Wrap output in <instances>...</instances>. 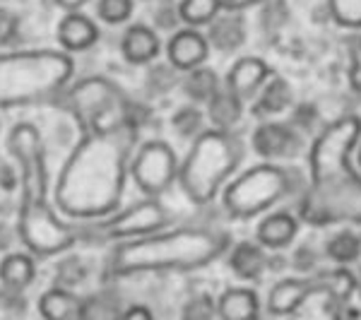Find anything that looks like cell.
<instances>
[{
  "instance_id": "1",
  "label": "cell",
  "mask_w": 361,
  "mask_h": 320,
  "mask_svg": "<svg viewBox=\"0 0 361 320\" xmlns=\"http://www.w3.org/2000/svg\"><path fill=\"white\" fill-rule=\"evenodd\" d=\"M8 147L20 164L22 205L20 236L37 255H54L75 241V231L61 224L46 200V164L42 135L32 123H17L8 137Z\"/></svg>"
},
{
  "instance_id": "2",
  "label": "cell",
  "mask_w": 361,
  "mask_h": 320,
  "mask_svg": "<svg viewBox=\"0 0 361 320\" xmlns=\"http://www.w3.org/2000/svg\"><path fill=\"white\" fill-rule=\"evenodd\" d=\"M123 154L106 135L94 137L78 152L63 178V207L73 214H102L118 202Z\"/></svg>"
},
{
  "instance_id": "3",
  "label": "cell",
  "mask_w": 361,
  "mask_h": 320,
  "mask_svg": "<svg viewBox=\"0 0 361 320\" xmlns=\"http://www.w3.org/2000/svg\"><path fill=\"white\" fill-rule=\"evenodd\" d=\"M222 248L217 236L207 231H176L171 236L128 243L114 253L116 272L164 270V267H197L214 258Z\"/></svg>"
},
{
  "instance_id": "4",
  "label": "cell",
  "mask_w": 361,
  "mask_h": 320,
  "mask_svg": "<svg viewBox=\"0 0 361 320\" xmlns=\"http://www.w3.org/2000/svg\"><path fill=\"white\" fill-rule=\"evenodd\" d=\"M70 61L58 54H22L0 58V104L42 99L68 80Z\"/></svg>"
},
{
  "instance_id": "5",
  "label": "cell",
  "mask_w": 361,
  "mask_h": 320,
  "mask_svg": "<svg viewBox=\"0 0 361 320\" xmlns=\"http://www.w3.org/2000/svg\"><path fill=\"white\" fill-rule=\"evenodd\" d=\"M238 152L224 133H205L195 140L188 159L180 171V183L185 193L195 202H207L214 195L217 185L224 181L236 166Z\"/></svg>"
},
{
  "instance_id": "6",
  "label": "cell",
  "mask_w": 361,
  "mask_h": 320,
  "mask_svg": "<svg viewBox=\"0 0 361 320\" xmlns=\"http://www.w3.org/2000/svg\"><path fill=\"white\" fill-rule=\"evenodd\" d=\"M287 173L275 166H255L226 190V207L238 217H250L287 193Z\"/></svg>"
},
{
  "instance_id": "7",
  "label": "cell",
  "mask_w": 361,
  "mask_h": 320,
  "mask_svg": "<svg viewBox=\"0 0 361 320\" xmlns=\"http://www.w3.org/2000/svg\"><path fill=\"white\" fill-rule=\"evenodd\" d=\"M137 188L147 195H161L178 173V161L166 142H147L140 147L130 166Z\"/></svg>"
},
{
  "instance_id": "8",
  "label": "cell",
  "mask_w": 361,
  "mask_h": 320,
  "mask_svg": "<svg viewBox=\"0 0 361 320\" xmlns=\"http://www.w3.org/2000/svg\"><path fill=\"white\" fill-rule=\"evenodd\" d=\"M166 224V212L157 200H145L140 205L126 209V212L116 214L106 224H102L99 234L106 238H130L154 231Z\"/></svg>"
},
{
  "instance_id": "9",
  "label": "cell",
  "mask_w": 361,
  "mask_h": 320,
  "mask_svg": "<svg viewBox=\"0 0 361 320\" xmlns=\"http://www.w3.org/2000/svg\"><path fill=\"white\" fill-rule=\"evenodd\" d=\"M253 147L260 156H294L301 147V137L296 135L294 128L282 123H267L260 125L253 135Z\"/></svg>"
},
{
  "instance_id": "10",
  "label": "cell",
  "mask_w": 361,
  "mask_h": 320,
  "mask_svg": "<svg viewBox=\"0 0 361 320\" xmlns=\"http://www.w3.org/2000/svg\"><path fill=\"white\" fill-rule=\"evenodd\" d=\"M209 44L202 34L193 29H183L176 32L169 42V61L176 70H193L207 61Z\"/></svg>"
},
{
  "instance_id": "11",
  "label": "cell",
  "mask_w": 361,
  "mask_h": 320,
  "mask_svg": "<svg viewBox=\"0 0 361 320\" xmlns=\"http://www.w3.org/2000/svg\"><path fill=\"white\" fill-rule=\"evenodd\" d=\"M270 70L258 58H241L234 68H231L229 78H226V90H231L241 99H250L258 92V87L265 82Z\"/></svg>"
},
{
  "instance_id": "12",
  "label": "cell",
  "mask_w": 361,
  "mask_h": 320,
  "mask_svg": "<svg viewBox=\"0 0 361 320\" xmlns=\"http://www.w3.org/2000/svg\"><path fill=\"white\" fill-rule=\"evenodd\" d=\"M99 39V27L82 13H68L58 25V42L68 51H85Z\"/></svg>"
},
{
  "instance_id": "13",
  "label": "cell",
  "mask_w": 361,
  "mask_h": 320,
  "mask_svg": "<svg viewBox=\"0 0 361 320\" xmlns=\"http://www.w3.org/2000/svg\"><path fill=\"white\" fill-rule=\"evenodd\" d=\"M121 51H123L126 61L133 66H145V63L154 61L159 54V37L154 34V29L135 25L123 34L121 42Z\"/></svg>"
},
{
  "instance_id": "14",
  "label": "cell",
  "mask_w": 361,
  "mask_h": 320,
  "mask_svg": "<svg viewBox=\"0 0 361 320\" xmlns=\"http://www.w3.org/2000/svg\"><path fill=\"white\" fill-rule=\"evenodd\" d=\"M246 39V27H243V17L236 13L214 17L209 22L207 44L214 46L217 51H234Z\"/></svg>"
},
{
  "instance_id": "15",
  "label": "cell",
  "mask_w": 361,
  "mask_h": 320,
  "mask_svg": "<svg viewBox=\"0 0 361 320\" xmlns=\"http://www.w3.org/2000/svg\"><path fill=\"white\" fill-rule=\"evenodd\" d=\"M39 311L49 320H75L85 318V306L78 296H73L68 289H51L39 301Z\"/></svg>"
},
{
  "instance_id": "16",
  "label": "cell",
  "mask_w": 361,
  "mask_h": 320,
  "mask_svg": "<svg viewBox=\"0 0 361 320\" xmlns=\"http://www.w3.org/2000/svg\"><path fill=\"white\" fill-rule=\"evenodd\" d=\"M34 275H37L34 260L25 253H13L0 263V282L13 292L27 289L34 282Z\"/></svg>"
},
{
  "instance_id": "17",
  "label": "cell",
  "mask_w": 361,
  "mask_h": 320,
  "mask_svg": "<svg viewBox=\"0 0 361 320\" xmlns=\"http://www.w3.org/2000/svg\"><path fill=\"white\" fill-rule=\"evenodd\" d=\"M311 292V284L301 282V279H287V282H279L275 289L267 296V306L272 313H289L296 306L304 304L306 294Z\"/></svg>"
},
{
  "instance_id": "18",
  "label": "cell",
  "mask_w": 361,
  "mask_h": 320,
  "mask_svg": "<svg viewBox=\"0 0 361 320\" xmlns=\"http://www.w3.org/2000/svg\"><path fill=\"white\" fill-rule=\"evenodd\" d=\"M229 265L238 277L255 279L263 275L267 258H265V253L260 251V246H255V243H238L234 251H231Z\"/></svg>"
},
{
  "instance_id": "19",
  "label": "cell",
  "mask_w": 361,
  "mask_h": 320,
  "mask_svg": "<svg viewBox=\"0 0 361 320\" xmlns=\"http://www.w3.org/2000/svg\"><path fill=\"white\" fill-rule=\"evenodd\" d=\"M219 316L226 320L258 316V296L250 292V289H229L219 299Z\"/></svg>"
},
{
  "instance_id": "20",
  "label": "cell",
  "mask_w": 361,
  "mask_h": 320,
  "mask_svg": "<svg viewBox=\"0 0 361 320\" xmlns=\"http://www.w3.org/2000/svg\"><path fill=\"white\" fill-rule=\"evenodd\" d=\"M207 113L217 128H229L241 118V99L231 90H217L207 101Z\"/></svg>"
},
{
  "instance_id": "21",
  "label": "cell",
  "mask_w": 361,
  "mask_h": 320,
  "mask_svg": "<svg viewBox=\"0 0 361 320\" xmlns=\"http://www.w3.org/2000/svg\"><path fill=\"white\" fill-rule=\"evenodd\" d=\"M294 234H296L294 217H289V214H282V212L267 217L265 222L258 226L260 243H265V246H270V248L287 246V243L294 238Z\"/></svg>"
},
{
  "instance_id": "22",
  "label": "cell",
  "mask_w": 361,
  "mask_h": 320,
  "mask_svg": "<svg viewBox=\"0 0 361 320\" xmlns=\"http://www.w3.org/2000/svg\"><path fill=\"white\" fill-rule=\"evenodd\" d=\"M217 90H219L217 75H214L212 70L200 68V66L188 70V75H185V80H183V94L188 99H193V101H209Z\"/></svg>"
},
{
  "instance_id": "23",
  "label": "cell",
  "mask_w": 361,
  "mask_h": 320,
  "mask_svg": "<svg viewBox=\"0 0 361 320\" xmlns=\"http://www.w3.org/2000/svg\"><path fill=\"white\" fill-rule=\"evenodd\" d=\"M219 8H222V0H180L178 15L188 25L200 27L209 25L219 15Z\"/></svg>"
},
{
  "instance_id": "24",
  "label": "cell",
  "mask_w": 361,
  "mask_h": 320,
  "mask_svg": "<svg viewBox=\"0 0 361 320\" xmlns=\"http://www.w3.org/2000/svg\"><path fill=\"white\" fill-rule=\"evenodd\" d=\"M292 101V92L284 80H272L263 90V99H260V113H279L289 106Z\"/></svg>"
},
{
  "instance_id": "25",
  "label": "cell",
  "mask_w": 361,
  "mask_h": 320,
  "mask_svg": "<svg viewBox=\"0 0 361 320\" xmlns=\"http://www.w3.org/2000/svg\"><path fill=\"white\" fill-rule=\"evenodd\" d=\"M328 255L337 263H352L361 255V243L354 234H337L333 241L328 243Z\"/></svg>"
},
{
  "instance_id": "26",
  "label": "cell",
  "mask_w": 361,
  "mask_h": 320,
  "mask_svg": "<svg viewBox=\"0 0 361 320\" xmlns=\"http://www.w3.org/2000/svg\"><path fill=\"white\" fill-rule=\"evenodd\" d=\"M171 125L180 137H193L200 133V128H202V113L197 111L195 106H183L173 113Z\"/></svg>"
},
{
  "instance_id": "27",
  "label": "cell",
  "mask_w": 361,
  "mask_h": 320,
  "mask_svg": "<svg viewBox=\"0 0 361 320\" xmlns=\"http://www.w3.org/2000/svg\"><path fill=\"white\" fill-rule=\"evenodd\" d=\"M133 13V0H99L97 15L106 25H123Z\"/></svg>"
},
{
  "instance_id": "28",
  "label": "cell",
  "mask_w": 361,
  "mask_h": 320,
  "mask_svg": "<svg viewBox=\"0 0 361 320\" xmlns=\"http://www.w3.org/2000/svg\"><path fill=\"white\" fill-rule=\"evenodd\" d=\"M176 70L166 68V66H157L147 73V87L152 94H164V92L173 90V85H176Z\"/></svg>"
},
{
  "instance_id": "29",
  "label": "cell",
  "mask_w": 361,
  "mask_h": 320,
  "mask_svg": "<svg viewBox=\"0 0 361 320\" xmlns=\"http://www.w3.org/2000/svg\"><path fill=\"white\" fill-rule=\"evenodd\" d=\"M330 5L342 25L361 27V0H330Z\"/></svg>"
},
{
  "instance_id": "30",
  "label": "cell",
  "mask_w": 361,
  "mask_h": 320,
  "mask_svg": "<svg viewBox=\"0 0 361 320\" xmlns=\"http://www.w3.org/2000/svg\"><path fill=\"white\" fill-rule=\"evenodd\" d=\"M17 34H20V17L10 10H0V46L13 44Z\"/></svg>"
},
{
  "instance_id": "31",
  "label": "cell",
  "mask_w": 361,
  "mask_h": 320,
  "mask_svg": "<svg viewBox=\"0 0 361 320\" xmlns=\"http://www.w3.org/2000/svg\"><path fill=\"white\" fill-rule=\"evenodd\" d=\"M58 279H61L66 287H73V284H80L85 279V265L82 260H66L58 270Z\"/></svg>"
},
{
  "instance_id": "32",
  "label": "cell",
  "mask_w": 361,
  "mask_h": 320,
  "mask_svg": "<svg viewBox=\"0 0 361 320\" xmlns=\"http://www.w3.org/2000/svg\"><path fill=\"white\" fill-rule=\"evenodd\" d=\"M178 20H180V15L173 3H161L154 13V27H159V29H173Z\"/></svg>"
},
{
  "instance_id": "33",
  "label": "cell",
  "mask_w": 361,
  "mask_h": 320,
  "mask_svg": "<svg viewBox=\"0 0 361 320\" xmlns=\"http://www.w3.org/2000/svg\"><path fill=\"white\" fill-rule=\"evenodd\" d=\"M263 22H265V27H270V29L284 25V22H287V8H284L282 3H270L263 13Z\"/></svg>"
},
{
  "instance_id": "34",
  "label": "cell",
  "mask_w": 361,
  "mask_h": 320,
  "mask_svg": "<svg viewBox=\"0 0 361 320\" xmlns=\"http://www.w3.org/2000/svg\"><path fill=\"white\" fill-rule=\"evenodd\" d=\"M316 265V255H313L311 248H299L294 255V267H299V270H311V267Z\"/></svg>"
},
{
  "instance_id": "35",
  "label": "cell",
  "mask_w": 361,
  "mask_h": 320,
  "mask_svg": "<svg viewBox=\"0 0 361 320\" xmlns=\"http://www.w3.org/2000/svg\"><path fill=\"white\" fill-rule=\"evenodd\" d=\"M263 3V0H222V8H226L229 13H238V10L248 8V5Z\"/></svg>"
},
{
  "instance_id": "36",
  "label": "cell",
  "mask_w": 361,
  "mask_h": 320,
  "mask_svg": "<svg viewBox=\"0 0 361 320\" xmlns=\"http://www.w3.org/2000/svg\"><path fill=\"white\" fill-rule=\"evenodd\" d=\"M58 5H61L63 10H68V13H78L80 8H85L90 0H56Z\"/></svg>"
},
{
  "instance_id": "37",
  "label": "cell",
  "mask_w": 361,
  "mask_h": 320,
  "mask_svg": "<svg viewBox=\"0 0 361 320\" xmlns=\"http://www.w3.org/2000/svg\"><path fill=\"white\" fill-rule=\"evenodd\" d=\"M152 313L145 311V308H130V311H126V318H149Z\"/></svg>"
},
{
  "instance_id": "38",
  "label": "cell",
  "mask_w": 361,
  "mask_h": 320,
  "mask_svg": "<svg viewBox=\"0 0 361 320\" xmlns=\"http://www.w3.org/2000/svg\"><path fill=\"white\" fill-rule=\"evenodd\" d=\"M3 248H5V229L0 226V251H3Z\"/></svg>"
},
{
  "instance_id": "39",
  "label": "cell",
  "mask_w": 361,
  "mask_h": 320,
  "mask_svg": "<svg viewBox=\"0 0 361 320\" xmlns=\"http://www.w3.org/2000/svg\"><path fill=\"white\" fill-rule=\"evenodd\" d=\"M0 168H3V166H0Z\"/></svg>"
}]
</instances>
